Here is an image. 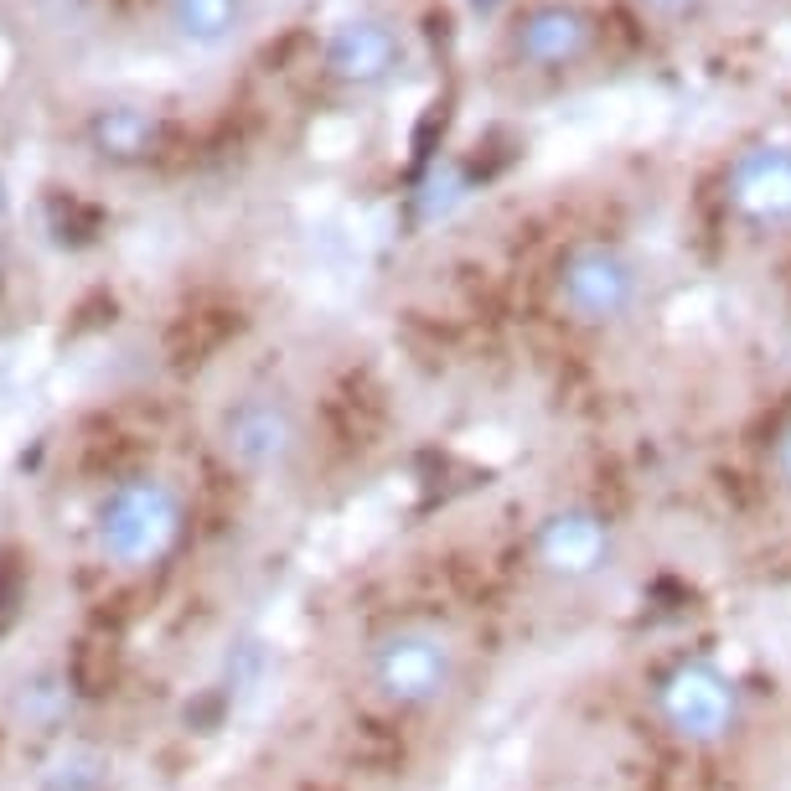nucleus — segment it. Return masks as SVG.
<instances>
[{
	"label": "nucleus",
	"mask_w": 791,
	"mask_h": 791,
	"mask_svg": "<svg viewBox=\"0 0 791 791\" xmlns=\"http://www.w3.org/2000/svg\"><path fill=\"white\" fill-rule=\"evenodd\" d=\"M187 502L166 477L114 481L93 512V549L114 569H150L181 543Z\"/></svg>",
	"instance_id": "1"
},
{
	"label": "nucleus",
	"mask_w": 791,
	"mask_h": 791,
	"mask_svg": "<svg viewBox=\"0 0 791 791\" xmlns=\"http://www.w3.org/2000/svg\"><path fill=\"white\" fill-rule=\"evenodd\" d=\"M658 714L688 745H724L740 730V688L714 662H678L658 683Z\"/></svg>",
	"instance_id": "4"
},
{
	"label": "nucleus",
	"mask_w": 791,
	"mask_h": 791,
	"mask_svg": "<svg viewBox=\"0 0 791 791\" xmlns=\"http://www.w3.org/2000/svg\"><path fill=\"white\" fill-rule=\"evenodd\" d=\"M6 62H11V52H6V42H0V68H6Z\"/></svg>",
	"instance_id": "15"
},
{
	"label": "nucleus",
	"mask_w": 791,
	"mask_h": 791,
	"mask_svg": "<svg viewBox=\"0 0 791 791\" xmlns=\"http://www.w3.org/2000/svg\"><path fill=\"white\" fill-rule=\"evenodd\" d=\"M553 296H559L569 321H580V327H621L642 300V269L621 243H574L559 264Z\"/></svg>",
	"instance_id": "2"
},
{
	"label": "nucleus",
	"mask_w": 791,
	"mask_h": 791,
	"mask_svg": "<svg viewBox=\"0 0 791 791\" xmlns=\"http://www.w3.org/2000/svg\"><path fill=\"white\" fill-rule=\"evenodd\" d=\"M730 208L755 228L791 223V140H750L724 171Z\"/></svg>",
	"instance_id": "6"
},
{
	"label": "nucleus",
	"mask_w": 791,
	"mask_h": 791,
	"mask_svg": "<svg viewBox=\"0 0 791 791\" xmlns=\"http://www.w3.org/2000/svg\"><path fill=\"white\" fill-rule=\"evenodd\" d=\"M595 47V21L569 0H538L512 21V58L538 73L574 68Z\"/></svg>",
	"instance_id": "8"
},
{
	"label": "nucleus",
	"mask_w": 791,
	"mask_h": 791,
	"mask_svg": "<svg viewBox=\"0 0 791 791\" xmlns=\"http://www.w3.org/2000/svg\"><path fill=\"white\" fill-rule=\"evenodd\" d=\"M300 450V419L290 403L274 393H249V399L228 403L223 414V455L249 477L284 471L290 455Z\"/></svg>",
	"instance_id": "5"
},
{
	"label": "nucleus",
	"mask_w": 791,
	"mask_h": 791,
	"mask_svg": "<svg viewBox=\"0 0 791 791\" xmlns=\"http://www.w3.org/2000/svg\"><path fill=\"white\" fill-rule=\"evenodd\" d=\"M611 523L590 508H559L549 512L533 533V559L543 564V574L553 580H595L600 569L611 564Z\"/></svg>",
	"instance_id": "7"
},
{
	"label": "nucleus",
	"mask_w": 791,
	"mask_h": 791,
	"mask_svg": "<svg viewBox=\"0 0 791 791\" xmlns=\"http://www.w3.org/2000/svg\"><path fill=\"white\" fill-rule=\"evenodd\" d=\"M327 68L342 83H358V89H373V83H389L403 68V42L399 31L378 16H352L331 31L327 42Z\"/></svg>",
	"instance_id": "9"
},
{
	"label": "nucleus",
	"mask_w": 791,
	"mask_h": 791,
	"mask_svg": "<svg viewBox=\"0 0 791 791\" xmlns=\"http://www.w3.org/2000/svg\"><path fill=\"white\" fill-rule=\"evenodd\" d=\"M652 21H668V27H678V21H693V16L703 11V0H637Z\"/></svg>",
	"instance_id": "13"
},
{
	"label": "nucleus",
	"mask_w": 791,
	"mask_h": 791,
	"mask_svg": "<svg viewBox=\"0 0 791 791\" xmlns=\"http://www.w3.org/2000/svg\"><path fill=\"white\" fill-rule=\"evenodd\" d=\"M62 709H68V688L58 678L21 683V693H16V714L31 719V724H52V719H62Z\"/></svg>",
	"instance_id": "12"
},
{
	"label": "nucleus",
	"mask_w": 791,
	"mask_h": 791,
	"mask_svg": "<svg viewBox=\"0 0 791 791\" xmlns=\"http://www.w3.org/2000/svg\"><path fill=\"white\" fill-rule=\"evenodd\" d=\"M455 642L434 627H399L373 647L368 658V678H373L378 699L393 709H430L455 688Z\"/></svg>",
	"instance_id": "3"
},
{
	"label": "nucleus",
	"mask_w": 791,
	"mask_h": 791,
	"mask_svg": "<svg viewBox=\"0 0 791 791\" xmlns=\"http://www.w3.org/2000/svg\"><path fill=\"white\" fill-rule=\"evenodd\" d=\"M93 140H99L104 156L134 161V156H146V150L156 146V120L140 114V109H109V114H99V124H93Z\"/></svg>",
	"instance_id": "11"
},
{
	"label": "nucleus",
	"mask_w": 791,
	"mask_h": 791,
	"mask_svg": "<svg viewBox=\"0 0 791 791\" xmlns=\"http://www.w3.org/2000/svg\"><path fill=\"white\" fill-rule=\"evenodd\" d=\"M771 465H777V481L791 492V424L777 434V450H771Z\"/></svg>",
	"instance_id": "14"
},
{
	"label": "nucleus",
	"mask_w": 791,
	"mask_h": 791,
	"mask_svg": "<svg viewBox=\"0 0 791 791\" xmlns=\"http://www.w3.org/2000/svg\"><path fill=\"white\" fill-rule=\"evenodd\" d=\"M166 16L192 47H223L239 31L243 0H166Z\"/></svg>",
	"instance_id": "10"
}]
</instances>
